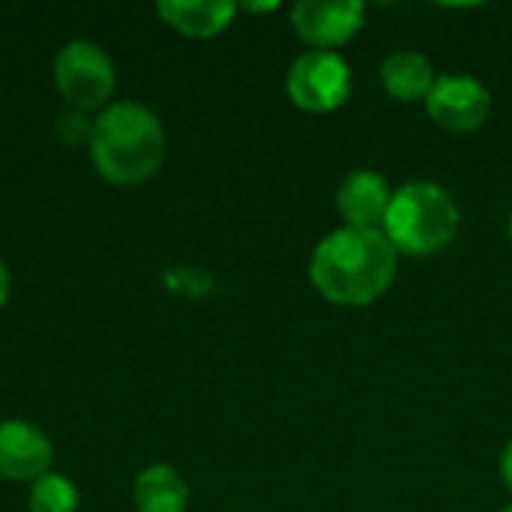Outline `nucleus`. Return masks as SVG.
I'll return each mask as SVG.
<instances>
[{"label": "nucleus", "mask_w": 512, "mask_h": 512, "mask_svg": "<svg viewBox=\"0 0 512 512\" xmlns=\"http://www.w3.org/2000/svg\"><path fill=\"white\" fill-rule=\"evenodd\" d=\"M30 512H78V489L63 474H45L30 486Z\"/></svg>", "instance_id": "nucleus-13"}, {"label": "nucleus", "mask_w": 512, "mask_h": 512, "mask_svg": "<svg viewBox=\"0 0 512 512\" xmlns=\"http://www.w3.org/2000/svg\"><path fill=\"white\" fill-rule=\"evenodd\" d=\"M90 129H93V123H87V117L81 111H66L57 120V135L63 144H78L81 138L90 141Z\"/></svg>", "instance_id": "nucleus-14"}, {"label": "nucleus", "mask_w": 512, "mask_h": 512, "mask_svg": "<svg viewBox=\"0 0 512 512\" xmlns=\"http://www.w3.org/2000/svg\"><path fill=\"white\" fill-rule=\"evenodd\" d=\"M501 512H512V504H510V507H504V510H501Z\"/></svg>", "instance_id": "nucleus-18"}, {"label": "nucleus", "mask_w": 512, "mask_h": 512, "mask_svg": "<svg viewBox=\"0 0 512 512\" xmlns=\"http://www.w3.org/2000/svg\"><path fill=\"white\" fill-rule=\"evenodd\" d=\"M156 12L168 27H174L183 36L210 39L234 21L237 3L231 0H162Z\"/></svg>", "instance_id": "nucleus-10"}, {"label": "nucleus", "mask_w": 512, "mask_h": 512, "mask_svg": "<svg viewBox=\"0 0 512 512\" xmlns=\"http://www.w3.org/2000/svg\"><path fill=\"white\" fill-rule=\"evenodd\" d=\"M399 270V252L381 228L342 225L312 252L309 279L321 297L339 306H369L387 294Z\"/></svg>", "instance_id": "nucleus-1"}, {"label": "nucleus", "mask_w": 512, "mask_h": 512, "mask_svg": "<svg viewBox=\"0 0 512 512\" xmlns=\"http://www.w3.org/2000/svg\"><path fill=\"white\" fill-rule=\"evenodd\" d=\"M366 21V6L360 0H300L291 9V27L318 51H333L357 36Z\"/></svg>", "instance_id": "nucleus-7"}, {"label": "nucleus", "mask_w": 512, "mask_h": 512, "mask_svg": "<svg viewBox=\"0 0 512 512\" xmlns=\"http://www.w3.org/2000/svg\"><path fill=\"white\" fill-rule=\"evenodd\" d=\"M288 96L312 114L336 111L351 96V66L339 51H306L288 69Z\"/></svg>", "instance_id": "nucleus-5"}, {"label": "nucleus", "mask_w": 512, "mask_h": 512, "mask_svg": "<svg viewBox=\"0 0 512 512\" xmlns=\"http://www.w3.org/2000/svg\"><path fill=\"white\" fill-rule=\"evenodd\" d=\"M462 216L453 195L432 180H411L393 192L381 231L405 255H435L459 234Z\"/></svg>", "instance_id": "nucleus-3"}, {"label": "nucleus", "mask_w": 512, "mask_h": 512, "mask_svg": "<svg viewBox=\"0 0 512 512\" xmlns=\"http://www.w3.org/2000/svg\"><path fill=\"white\" fill-rule=\"evenodd\" d=\"M54 459L51 441L42 429L24 420H6L0 423V477L6 480H30L48 474V465Z\"/></svg>", "instance_id": "nucleus-8"}, {"label": "nucleus", "mask_w": 512, "mask_h": 512, "mask_svg": "<svg viewBox=\"0 0 512 512\" xmlns=\"http://www.w3.org/2000/svg\"><path fill=\"white\" fill-rule=\"evenodd\" d=\"M435 81H438L435 66L420 51H411V48L393 51L381 63V84L399 102H417V99L426 102V96L432 93Z\"/></svg>", "instance_id": "nucleus-11"}, {"label": "nucleus", "mask_w": 512, "mask_h": 512, "mask_svg": "<svg viewBox=\"0 0 512 512\" xmlns=\"http://www.w3.org/2000/svg\"><path fill=\"white\" fill-rule=\"evenodd\" d=\"M507 231H510V240H512V213H510V222H507Z\"/></svg>", "instance_id": "nucleus-17"}, {"label": "nucleus", "mask_w": 512, "mask_h": 512, "mask_svg": "<svg viewBox=\"0 0 512 512\" xmlns=\"http://www.w3.org/2000/svg\"><path fill=\"white\" fill-rule=\"evenodd\" d=\"M132 501L138 512H186L189 486L171 465H153L135 477Z\"/></svg>", "instance_id": "nucleus-12"}, {"label": "nucleus", "mask_w": 512, "mask_h": 512, "mask_svg": "<svg viewBox=\"0 0 512 512\" xmlns=\"http://www.w3.org/2000/svg\"><path fill=\"white\" fill-rule=\"evenodd\" d=\"M6 300H9V273H6V264L0 261V309Z\"/></svg>", "instance_id": "nucleus-16"}, {"label": "nucleus", "mask_w": 512, "mask_h": 512, "mask_svg": "<svg viewBox=\"0 0 512 512\" xmlns=\"http://www.w3.org/2000/svg\"><path fill=\"white\" fill-rule=\"evenodd\" d=\"M87 144L93 168L117 186H138L150 180L162 168L168 150L162 120L138 102H117L105 108L93 120Z\"/></svg>", "instance_id": "nucleus-2"}, {"label": "nucleus", "mask_w": 512, "mask_h": 512, "mask_svg": "<svg viewBox=\"0 0 512 512\" xmlns=\"http://www.w3.org/2000/svg\"><path fill=\"white\" fill-rule=\"evenodd\" d=\"M393 201L390 183L369 168L351 171L336 192V207L351 228H381Z\"/></svg>", "instance_id": "nucleus-9"}, {"label": "nucleus", "mask_w": 512, "mask_h": 512, "mask_svg": "<svg viewBox=\"0 0 512 512\" xmlns=\"http://www.w3.org/2000/svg\"><path fill=\"white\" fill-rule=\"evenodd\" d=\"M498 471H501V480L507 486V492H512V441L501 450V462H498Z\"/></svg>", "instance_id": "nucleus-15"}, {"label": "nucleus", "mask_w": 512, "mask_h": 512, "mask_svg": "<svg viewBox=\"0 0 512 512\" xmlns=\"http://www.w3.org/2000/svg\"><path fill=\"white\" fill-rule=\"evenodd\" d=\"M54 84L63 102L84 114L102 108L111 99L117 87V69L99 45L75 39L66 42L54 60Z\"/></svg>", "instance_id": "nucleus-4"}, {"label": "nucleus", "mask_w": 512, "mask_h": 512, "mask_svg": "<svg viewBox=\"0 0 512 512\" xmlns=\"http://www.w3.org/2000/svg\"><path fill=\"white\" fill-rule=\"evenodd\" d=\"M426 111L450 132H474L492 114V93L474 75H438L426 96Z\"/></svg>", "instance_id": "nucleus-6"}]
</instances>
